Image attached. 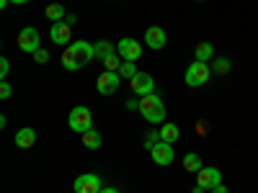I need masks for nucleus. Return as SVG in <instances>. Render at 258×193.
Wrapping results in <instances>:
<instances>
[{
    "mask_svg": "<svg viewBox=\"0 0 258 193\" xmlns=\"http://www.w3.org/2000/svg\"><path fill=\"white\" fill-rule=\"evenodd\" d=\"M91 59H96V49H93V44H88V41H73L70 47H64L62 67H64V70H70V72H75V70H83Z\"/></svg>",
    "mask_w": 258,
    "mask_h": 193,
    "instance_id": "obj_1",
    "label": "nucleus"
},
{
    "mask_svg": "<svg viewBox=\"0 0 258 193\" xmlns=\"http://www.w3.org/2000/svg\"><path fill=\"white\" fill-rule=\"evenodd\" d=\"M140 114L150 124H165V106H163L158 93H150V95L140 98Z\"/></svg>",
    "mask_w": 258,
    "mask_h": 193,
    "instance_id": "obj_2",
    "label": "nucleus"
},
{
    "mask_svg": "<svg viewBox=\"0 0 258 193\" xmlns=\"http://www.w3.org/2000/svg\"><path fill=\"white\" fill-rule=\"evenodd\" d=\"M68 126L78 134H85L93 129V116H91V109H85V106H75L68 116Z\"/></svg>",
    "mask_w": 258,
    "mask_h": 193,
    "instance_id": "obj_3",
    "label": "nucleus"
},
{
    "mask_svg": "<svg viewBox=\"0 0 258 193\" xmlns=\"http://www.w3.org/2000/svg\"><path fill=\"white\" fill-rule=\"evenodd\" d=\"M209 77H212V67L207 62H194V64H188V70H186V85L188 88H202V85H207L209 82Z\"/></svg>",
    "mask_w": 258,
    "mask_h": 193,
    "instance_id": "obj_4",
    "label": "nucleus"
},
{
    "mask_svg": "<svg viewBox=\"0 0 258 193\" xmlns=\"http://www.w3.org/2000/svg\"><path fill=\"white\" fill-rule=\"evenodd\" d=\"M119 85H121V75L119 72H111V70H103L96 80V90L101 95H114L119 90Z\"/></svg>",
    "mask_w": 258,
    "mask_h": 193,
    "instance_id": "obj_5",
    "label": "nucleus"
},
{
    "mask_svg": "<svg viewBox=\"0 0 258 193\" xmlns=\"http://www.w3.org/2000/svg\"><path fill=\"white\" fill-rule=\"evenodd\" d=\"M73 188H75V193H101L103 190V180L96 173H83V175H78Z\"/></svg>",
    "mask_w": 258,
    "mask_h": 193,
    "instance_id": "obj_6",
    "label": "nucleus"
},
{
    "mask_svg": "<svg viewBox=\"0 0 258 193\" xmlns=\"http://www.w3.org/2000/svg\"><path fill=\"white\" fill-rule=\"evenodd\" d=\"M116 52H119V57H121L124 62H137V59L142 57V47H140V41H137V39H132V36H124V39L119 41Z\"/></svg>",
    "mask_w": 258,
    "mask_h": 193,
    "instance_id": "obj_7",
    "label": "nucleus"
},
{
    "mask_svg": "<svg viewBox=\"0 0 258 193\" xmlns=\"http://www.w3.org/2000/svg\"><path fill=\"white\" fill-rule=\"evenodd\" d=\"M49 39L52 44H59V47H70L73 44V26L68 24V21H57V24H52L49 29Z\"/></svg>",
    "mask_w": 258,
    "mask_h": 193,
    "instance_id": "obj_8",
    "label": "nucleus"
},
{
    "mask_svg": "<svg viewBox=\"0 0 258 193\" xmlns=\"http://www.w3.org/2000/svg\"><path fill=\"white\" fill-rule=\"evenodd\" d=\"M18 49H21V52H29V54H34L36 49H41V36H39V31L31 29V26H26L24 31L18 34Z\"/></svg>",
    "mask_w": 258,
    "mask_h": 193,
    "instance_id": "obj_9",
    "label": "nucleus"
},
{
    "mask_svg": "<svg viewBox=\"0 0 258 193\" xmlns=\"http://www.w3.org/2000/svg\"><path fill=\"white\" fill-rule=\"evenodd\" d=\"M197 185H202L204 190H214L217 185H222L220 167H202L199 173H197Z\"/></svg>",
    "mask_w": 258,
    "mask_h": 193,
    "instance_id": "obj_10",
    "label": "nucleus"
},
{
    "mask_svg": "<svg viewBox=\"0 0 258 193\" xmlns=\"http://www.w3.org/2000/svg\"><path fill=\"white\" fill-rule=\"evenodd\" d=\"M150 155H153V162L155 165H160V167H165V165H170L176 160V155H173V144H168V142H158L153 149H150Z\"/></svg>",
    "mask_w": 258,
    "mask_h": 193,
    "instance_id": "obj_11",
    "label": "nucleus"
},
{
    "mask_svg": "<svg viewBox=\"0 0 258 193\" xmlns=\"http://www.w3.org/2000/svg\"><path fill=\"white\" fill-rule=\"evenodd\" d=\"M129 85H132V90H135L140 98L155 93V80H153V75H147V72H137L132 80H129Z\"/></svg>",
    "mask_w": 258,
    "mask_h": 193,
    "instance_id": "obj_12",
    "label": "nucleus"
},
{
    "mask_svg": "<svg viewBox=\"0 0 258 193\" xmlns=\"http://www.w3.org/2000/svg\"><path fill=\"white\" fill-rule=\"evenodd\" d=\"M165 41H168V36H165V31H163L160 26H150V29L145 31V44H147L150 49L160 52V49L165 47Z\"/></svg>",
    "mask_w": 258,
    "mask_h": 193,
    "instance_id": "obj_13",
    "label": "nucleus"
},
{
    "mask_svg": "<svg viewBox=\"0 0 258 193\" xmlns=\"http://www.w3.org/2000/svg\"><path fill=\"white\" fill-rule=\"evenodd\" d=\"M36 144V132L31 126H24L21 132H16V147H21V149H29V147H34Z\"/></svg>",
    "mask_w": 258,
    "mask_h": 193,
    "instance_id": "obj_14",
    "label": "nucleus"
},
{
    "mask_svg": "<svg viewBox=\"0 0 258 193\" xmlns=\"http://www.w3.org/2000/svg\"><path fill=\"white\" fill-rule=\"evenodd\" d=\"M160 139H163V142H168V144L178 142V139H181V129H178L173 121H165V124H160Z\"/></svg>",
    "mask_w": 258,
    "mask_h": 193,
    "instance_id": "obj_15",
    "label": "nucleus"
},
{
    "mask_svg": "<svg viewBox=\"0 0 258 193\" xmlns=\"http://www.w3.org/2000/svg\"><path fill=\"white\" fill-rule=\"evenodd\" d=\"M93 49H96V59H101V62H106L111 54H116V47L111 44V41H106V39H101V41H96L93 44Z\"/></svg>",
    "mask_w": 258,
    "mask_h": 193,
    "instance_id": "obj_16",
    "label": "nucleus"
},
{
    "mask_svg": "<svg viewBox=\"0 0 258 193\" xmlns=\"http://www.w3.org/2000/svg\"><path fill=\"white\" fill-rule=\"evenodd\" d=\"M194 57H197V62H209L214 57V47L209 44V41H199L197 49H194Z\"/></svg>",
    "mask_w": 258,
    "mask_h": 193,
    "instance_id": "obj_17",
    "label": "nucleus"
},
{
    "mask_svg": "<svg viewBox=\"0 0 258 193\" xmlns=\"http://www.w3.org/2000/svg\"><path fill=\"white\" fill-rule=\"evenodd\" d=\"M183 167L188 170V173H199L204 165H202V157H199L197 152H188V155L183 157Z\"/></svg>",
    "mask_w": 258,
    "mask_h": 193,
    "instance_id": "obj_18",
    "label": "nucleus"
},
{
    "mask_svg": "<svg viewBox=\"0 0 258 193\" xmlns=\"http://www.w3.org/2000/svg\"><path fill=\"white\" fill-rule=\"evenodd\" d=\"M83 144L88 147V149H98V147L103 144V139H101V134L96 132V129H91V132L83 134Z\"/></svg>",
    "mask_w": 258,
    "mask_h": 193,
    "instance_id": "obj_19",
    "label": "nucleus"
},
{
    "mask_svg": "<svg viewBox=\"0 0 258 193\" xmlns=\"http://www.w3.org/2000/svg\"><path fill=\"white\" fill-rule=\"evenodd\" d=\"M230 67H232V62L227 57H214V62H212V72H217V75H227Z\"/></svg>",
    "mask_w": 258,
    "mask_h": 193,
    "instance_id": "obj_20",
    "label": "nucleus"
},
{
    "mask_svg": "<svg viewBox=\"0 0 258 193\" xmlns=\"http://www.w3.org/2000/svg\"><path fill=\"white\" fill-rule=\"evenodd\" d=\"M47 18L52 21V24H57V21H64V8L59 3H49L47 6Z\"/></svg>",
    "mask_w": 258,
    "mask_h": 193,
    "instance_id": "obj_21",
    "label": "nucleus"
},
{
    "mask_svg": "<svg viewBox=\"0 0 258 193\" xmlns=\"http://www.w3.org/2000/svg\"><path fill=\"white\" fill-rule=\"evenodd\" d=\"M121 62H124V59H121V57H119V52H116V54H111L109 59L103 62V67H106V70H111V72H119V67H121Z\"/></svg>",
    "mask_w": 258,
    "mask_h": 193,
    "instance_id": "obj_22",
    "label": "nucleus"
},
{
    "mask_svg": "<svg viewBox=\"0 0 258 193\" xmlns=\"http://www.w3.org/2000/svg\"><path fill=\"white\" fill-rule=\"evenodd\" d=\"M119 75L121 77H129L132 80L137 75V67H135V62H121V67H119Z\"/></svg>",
    "mask_w": 258,
    "mask_h": 193,
    "instance_id": "obj_23",
    "label": "nucleus"
},
{
    "mask_svg": "<svg viewBox=\"0 0 258 193\" xmlns=\"http://www.w3.org/2000/svg\"><path fill=\"white\" fill-rule=\"evenodd\" d=\"M158 142H160V132H155V129H153V132H147V134H145V147H147V149H153Z\"/></svg>",
    "mask_w": 258,
    "mask_h": 193,
    "instance_id": "obj_24",
    "label": "nucleus"
},
{
    "mask_svg": "<svg viewBox=\"0 0 258 193\" xmlns=\"http://www.w3.org/2000/svg\"><path fill=\"white\" fill-rule=\"evenodd\" d=\"M11 93H13L11 82H8V80H3V82H0V98H3V101H8V98H11Z\"/></svg>",
    "mask_w": 258,
    "mask_h": 193,
    "instance_id": "obj_25",
    "label": "nucleus"
},
{
    "mask_svg": "<svg viewBox=\"0 0 258 193\" xmlns=\"http://www.w3.org/2000/svg\"><path fill=\"white\" fill-rule=\"evenodd\" d=\"M34 59H36L39 64H44V62H49V52H47V49H36V52H34Z\"/></svg>",
    "mask_w": 258,
    "mask_h": 193,
    "instance_id": "obj_26",
    "label": "nucleus"
},
{
    "mask_svg": "<svg viewBox=\"0 0 258 193\" xmlns=\"http://www.w3.org/2000/svg\"><path fill=\"white\" fill-rule=\"evenodd\" d=\"M8 72H11V62L3 57V59H0V77L6 80V77H8Z\"/></svg>",
    "mask_w": 258,
    "mask_h": 193,
    "instance_id": "obj_27",
    "label": "nucleus"
},
{
    "mask_svg": "<svg viewBox=\"0 0 258 193\" xmlns=\"http://www.w3.org/2000/svg\"><path fill=\"white\" fill-rule=\"evenodd\" d=\"M126 109H129V111H137V109H140V101H135V98L126 101Z\"/></svg>",
    "mask_w": 258,
    "mask_h": 193,
    "instance_id": "obj_28",
    "label": "nucleus"
},
{
    "mask_svg": "<svg viewBox=\"0 0 258 193\" xmlns=\"http://www.w3.org/2000/svg\"><path fill=\"white\" fill-rule=\"evenodd\" d=\"M197 132H199V134H207V132H209V126H207L204 121H199V124H197Z\"/></svg>",
    "mask_w": 258,
    "mask_h": 193,
    "instance_id": "obj_29",
    "label": "nucleus"
},
{
    "mask_svg": "<svg viewBox=\"0 0 258 193\" xmlns=\"http://www.w3.org/2000/svg\"><path fill=\"white\" fill-rule=\"evenodd\" d=\"M64 21H68L70 26H75V24H78V16H68V18H64Z\"/></svg>",
    "mask_w": 258,
    "mask_h": 193,
    "instance_id": "obj_30",
    "label": "nucleus"
},
{
    "mask_svg": "<svg viewBox=\"0 0 258 193\" xmlns=\"http://www.w3.org/2000/svg\"><path fill=\"white\" fill-rule=\"evenodd\" d=\"M212 193H227V188H225V183H222V185H217V188H214Z\"/></svg>",
    "mask_w": 258,
    "mask_h": 193,
    "instance_id": "obj_31",
    "label": "nucleus"
},
{
    "mask_svg": "<svg viewBox=\"0 0 258 193\" xmlns=\"http://www.w3.org/2000/svg\"><path fill=\"white\" fill-rule=\"evenodd\" d=\"M101 193H119V188H103Z\"/></svg>",
    "mask_w": 258,
    "mask_h": 193,
    "instance_id": "obj_32",
    "label": "nucleus"
},
{
    "mask_svg": "<svg viewBox=\"0 0 258 193\" xmlns=\"http://www.w3.org/2000/svg\"><path fill=\"white\" fill-rule=\"evenodd\" d=\"M11 3H16V6H26L29 0H11Z\"/></svg>",
    "mask_w": 258,
    "mask_h": 193,
    "instance_id": "obj_33",
    "label": "nucleus"
},
{
    "mask_svg": "<svg viewBox=\"0 0 258 193\" xmlns=\"http://www.w3.org/2000/svg\"><path fill=\"white\" fill-rule=\"evenodd\" d=\"M191 193H204V188H202V185H197V188H194Z\"/></svg>",
    "mask_w": 258,
    "mask_h": 193,
    "instance_id": "obj_34",
    "label": "nucleus"
},
{
    "mask_svg": "<svg viewBox=\"0 0 258 193\" xmlns=\"http://www.w3.org/2000/svg\"><path fill=\"white\" fill-rule=\"evenodd\" d=\"M8 3H11V0H0V8H6Z\"/></svg>",
    "mask_w": 258,
    "mask_h": 193,
    "instance_id": "obj_35",
    "label": "nucleus"
},
{
    "mask_svg": "<svg viewBox=\"0 0 258 193\" xmlns=\"http://www.w3.org/2000/svg\"><path fill=\"white\" fill-rule=\"evenodd\" d=\"M197 3H204V0H197Z\"/></svg>",
    "mask_w": 258,
    "mask_h": 193,
    "instance_id": "obj_36",
    "label": "nucleus"
}]
</instances>
